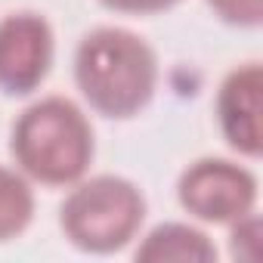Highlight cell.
Listing matches in <instances>:
<instances>
[{"label":"cell","instance_id":"obj_10","mask_svg":"<svg viewBox=\"0 0 263 263\" xmlns=\"http://www.w3.org/2000/svg\"><path fill=\"white\" fill-rule=\"evenodd\" d=\"M99 4L115 13H127V16H155V13L174 10L180 0H99Z\"/></svg>","mask_w":263,"mask_h":263},{"label":"cell","instance_id":"obj_4","mask_svg":"<svg viewBox=\"0 0 263 263\" xmlns=\"http://www.w3.org/2000/svg\"><path fill=\"white\" fill-rule=\"evenodd\" d=\"M177 198L183 211L204 223H235L254 214L257 177L226 158H198L180 174Z\"/></svg>","mask_w":263,"mask_h":263},{"label":"cell","instance_id":"obj_3","mask_svg":"<svg viewBox=\"0 0 263 263\" xmlns=\"http://www.w3.org/2000/svg\"><path fill=\"white\" fill-rule=\"evenodd\" d=\"M146 220L143 192L124 177L78 180L59 208V226L65 238L87 254H115L137 238Z\"/></svg>","mask_w":263,"mask_h":263},{"label":"cell","instance_id":"obj_6","mask_svg":"<svg viewBox=\"0 0 263 263\" xmlns=\"http://www.w3.org/2000/svg\"><path fill=\"white\" fill-rule=\"evenodd\" d=\"M260 90H263V71L257 62H245L232 68L220 90H217V124L220 134L245 158H260L263 134H260Z\"/></svg>","mask_w":263,"mask_h":263},{"label":"cell","instance_id":"obj_1","mask_svg":"<svg viewBox=\"0 0 263 263\" xmlns=\"http://www.w3.org/2000/svg\"><path fill=\"white\" fill-rule=\"evenodd\" d=\"M74 84L96 115L127 121L155 96V50L127 28H93L74 50Z\"/></svg>","mask_w":263,"mask_h":263},{"label":"cell","instance_id":"obj_2","mask_svg":"<svg viewBox=\"0 0 263 263\" xmlns=\"http://www.w3.org/2000/svg\"><path fill=\"white\" fill-rule=\"evenodd\" d=\"M10 152L25 177L44 186H71L87 174L96 140L87 115L71 99L44 96L16 118Z\"/></svg>","mask_w":263,"mask_h":263},{"label":"cell","instance_id":"obj_5","mask_svg":"<svg viewBox=\"0 0 263 263\" xmlns=\"http://www.w3.org/2000/svg\"><path fill=\"white\" fill-rule=\"evenodd\" d=\"M56 56V37L44 16L10 13L0 19V90L7 96L34 93Z\"/></svg>","mask_w":263,"mask_h":263},{"label":"cell","instance_id":"obj_7","mask_svg":"<svg viewBox=\"0 0 263 263\" xmlns=\"http://www.w3.org/2000/svg\"><path fill=\"white\" fill-rule=\"evenodd\" d=\"M137 260L143 263H211L217 260V248L195 226L161 223L137 248Z\"/></svg>","mask_w":263,"mask_h":263},{"label":"cell","instance_id":"obj_9","mask_svg":"<svg viewBox=\"0 0 263 263\" xmlns=\"http://www.w3.org/2000/svg\"><path fill=\"white\" fill-rule=\"evenodd\" d=\"M208 7L226 22L238 28H257L263 22V0H208Z\"/></svg>","mask_w":263,"mask_h":263},{"label":"cell","instance_id":"obj_8","mask_svg":"<svg viewBox=\"0 0 263 263\" xmlns=\"http://www.w3.org/2000/svg\"><path fill=\"white\" fill-rule=\"evenodd\" d=\"M34 217V192L25 174L0 167V241H13Z\"/></svg>","mask_w":263,"mask_h":263}]
</instances>
